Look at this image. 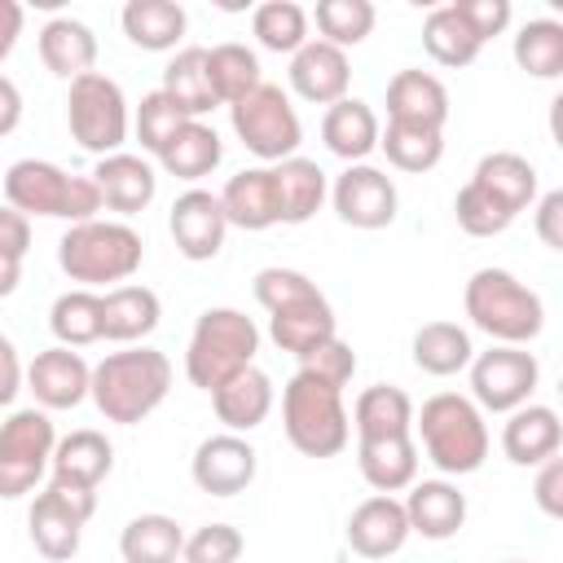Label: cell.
<instances>
[{
  "mask_svg": "<svg viewBox=\"0 0 563 563\" xmlns=\"http://www.w3.org/2000/svg\"><path fill=\"white\" fill-rule=\"evenodd\" d=\"M251 295L268 312V339L282 352L299 356V361L312 347H321V343H330L339 334V321H334L330 299L299 268H282V264L260 268L255 282H251Z\"/></svg>",
  "mask_w": 563,
  "mask_h": 563,
  "instance_id": "1",
  "label": "cell"
},
{
  "mask_svg": "<svg viewBox=\"0 0 563 563\" xmlns=\"http://www.w3.org/2000/svg\"><path fill=\"white\" fill-rule=\"evenodd\" d=\"M167 391H172V361L158 347L132 343L106 352L92 365V405L106 422L136 427L167 400Z\"/></svg>",
  "mask_w": 563,
  "mask_h": 563,
  "instance_id": "2",
  "label": "cell"
},
{
  "mask_svg": "<svg viewBox=\"0 0 563 563\" xmlns=\"http://www.w3.org/2000/svg\"><path fill=\"white\" fill-rule=\"evenodd\" d=\"M413 435L422 457L440 475H475L488 457V422L484 409L471 396L457 391H435L422 400L413 418Z\"/></svg>",
  "mask_w": 563,
  "mask_h": 563,
  "instance_id": "3",
  "label": "cell"
},
{
  "mask_svg": "<svg viewBox=\"0 0 563 563\" xmlns=\"http://www.w3.org/2000/svg\"><path fill=\"white\" fill-rule=\"evenodd\" d=\"M462 308L479 334L506 347H528L545 330V303L506 268H475L462 290Z\"/></svg>",
  "mask_w": 563,
  "mask_h": 563,
  "instance_id": "4",
  "label": "cell"
},
{
  "mask_svg": "<svg viewBox=\"0 0 563 563\" xmlns=\"http://www.w3.org/2000/svg\"><path fill=\"white\" fill-rule=\"evenodd\" d=\"M4 207L22 216H48L66 224H88L106 207L92 176H70L48 158H18L4 167Z\"/></svg>",
  "mask_w": 563,
  "mask_h": 563,
  "instance_id": "5",
  "label": "cell"
},
{
  "mask_svg": "<svg viewBox=\"0 0 563 563\" xmlns=\"http://www.w3.org/2000/svg\"><path fill=\"white\" fill-rule=\"evenodd\" d=\"M57 264L84 290L92 286H128V277L145 264V242L128 220H88L70 224L57 242Z\"/></svg>",
  "mask_w": 563,
  "mask_h": 563,
  "instance_id": "6",
  "label": "cell"
},
{
  "mask_svg": "<svg viewBox=\"0 0 563 563\" xmlns=\"http://www.w3.org/2000/svg\"><path fill=\"white\" fill-rule=\"evenodd\" d=\"M282 427L303 457H334L352 440L343 391L308 369H295L290 383L282 387Z\"/></svg>",
  "mask_w": 563,
  "mask_h": 563,
  "instance_id": "7",
  "label": "cell"
},
{
  "mask_svg": "<svg viewBox=\"0 0 563 563\" xmlns=\"http://www.w3.org/2000/svg\"><path fill=\"white\" fill-rule=\"evenodd\" d=\"M255 352H260V325L242 308H207L198 312L185 347V378L211 396L220 383L255 365Z\"/></svg>",
  "mask_w": 563,
  "mask_h": 563,
  "instance_id": "8",
  "label": "cell"
},
{
  "mask_svg": "<svg viewBox=\"0 0 563 563\" xmlns=\"http://www.w3.org/2000/svg\"><path fill=\"white\" fill-rule=\"evenodd\" d=\"M66 128H70V141L97 158L123 154V141L132 132V110L123 88L101 70L75 79L66 92Z\"/></svg>",
  "mask_w": 563,
  "mask_h": 563,
  "instance_id": "9",
  "label": "cell"
},
{
  "mask_svg": "<svg viewBox=\"0 0 563 563\" xmlns=\"http://www.w3.org/2000/svg\"><path fill=\"white\" fill-rule=\"evenodd\" d=\"M229 123H233V136L268 167L286 163L299 154V141H303V123L290 106V97L277 88V84H260L251 97H242L238 106H229Z\"/></svg>",
  "mask_w": 563,
  "mask_h": 563,
  "instance_id": "10",
  "label": "cell"
},
{
  "mask_svg": "<svg viewBox=\"0 0 563 563\" xmlns=\"http://www.w3.org/2000/svg\"><path fill=\"white\" fill-rule=\"evenodd\" d=\"M53 453H57V431L48 409H13L0 427V497L18 501L26 497L44 475H53Z\"/></svg>",
  "mask_w": 563,
  "mask_h": 563,
  "instance_id": "11",
  "label": "cell"
},
{
  "mask_svg": "<svg viewBox=\"0 0 563 563\" xmlns=\"http://www.w3.org/2000/svg\"><path fill=\"white\" fill-rule=\"evenodd\" d=\"M92 510H97V493H84V488L48 484L44 493H35L26 510V532L35 554H44L48 563H70L79 554L84 523L92 519Z\"/></svg>",
  "mask_w": 563,
  "mask_h": 563,
  "instance_id": "12",
  "label": "cell"
},
{
  "mask_svg": "<svg viewBox=\"0 0 563 563\" xmlns=\"http://www.w3.org/2000/svg\"><path fill=\"white\" fill-rule=\"evenodd\" d=\"M541 383V365L528 347L493 343L488 352H475L471 361V400L484 413H515L532 400Z\"/></svg>",
  "mask_w": 563,
  "mask_h": 563,
  "instance_id": "13",
  "label": "cell"
},
{
  "mask_svg": "<svg viewBox=\"0 0 563 563\" xmlns=\"http://www.w3.org/2000/svg\"><path fill=\"white\" fill-rule=\"evenodd\" d=\"M330 202H334V216L352 229H387L396 220V207H400V194H396V180L374 167V163H352L334 176L330 185Z\"/></svg>",
  "mask_w": 563,
  "mask_h": 563,
  "instance_id": "14",
  "label": "cell"
},
{
  "mask_svg": "<svg viewBox=\"0 0 563 563\" xmlns=\"http://www.w3.org/2000/svg\"><path fill=\"white\" fill-rule=\"evenodd\" d=\"M255 471H260V453L238 431L207 435L194 449V457H189V475H194V484L207 497H238V493H246L255 484Z\"/></svg>",
  "mask_w": 563,
  "mask_h": 563,
  "instance_id": "15",
  "label": "cell"
},
{
  "mask_svg": "<svg viewBox=\"0 0 563 563\" xmlns=\"http://www.w3.org/2000/svg\"><path fill=\"white\" fill-rule=\"evenodd\" d=\"M167 229H172V242H176V251H180L185 260H194V264L216 260L220 246H224V233H229V216H224L220 194L189 185V189L172 202Z\"/></svg>",
  "mask_w": 563,
  "mask_h": 563,
  "instance_id": "16",
  "label": "cell"
},
{
  "mask_svg": "<svg viewBox=\"0 0 563 563\" xmlns=\"http://www.w3.org/2000/svg\"><path fill=\"white\" fill-rule=\"evenodd\" d=\"M26 387L35 396L40 409H75L92 396V365L75 352V347H44L35 352V361L26 365Z\"/></svg>",
  "mask_w": 563,
  "mask_h": 563,
  "instance_id": "17",
  "label": "cell"
},
{
  "mask_svg": "<svg viewBox=\"0 0 563 563\" xmlns=\"http://www.w3.org/2000/svg\"><path fill=\"white\" fill-rule=\"evenodd\" d=\"M343 537H347L352 554H361V559H391V554H400L405 541L413 537L409 510H405L400 497L374 493V497H365V501L347 515Z\"/></svg>",
  "mask_w": 563,
  "mask_h": 563,
  "instance_id": "18",
  "label": "cell"
},
{
  "mask_svg": "<svg viewBox=\"0 0 563 563\" xmlns=\"http://www.w3.org/2000/svg\"><path fill=\"white\" fill-rule=\"evenodd\" d=\"M295 97L312 101V106H339L347 97V84H352V66H347V53L325 44L321 35L308 40L295 57H290V70H286Z\"/></svg>",
  "mask_w": 563,
  "mask_h": 563,
  "instance_id": "19",
  "label": "cell"
},
{
  "mask_svg": "<svg viewBox=\"0 0 563 563\" xmlns=\"http://www.w3.org/2000/svg\"><path fill=\"white\" fill-rule=\"evenodd\" d=\"M387 123L444 132L449 123V88L431 70H396L387 79Z\"/></svg>",
  "mask_w": 563,
  "mask_h": 563,
  "instance_id": "20",
  "label": "cell"
},
{
  "mask_svg": "<svg viewBox=\"0 0 563 563\" xmlns=\"http://www.w3.org/2000/svg\"><path fill=\"white\" fill-rule=\"evenodd\" d=\"M220 202H224V216L233 229L264 233V229L282 224V194H277L273 167H242L238 176L224 180Z\"/></svg>",
  "mask_w": 563,
  "mask_h": 563,
  "instance_id": "21",
  "label": "cell"
},
{
  "mask_svg": "<svg viewBox=\"0 0 563 563\" xmlns=\"http://www.w3.org/2000/svg\"><path fill=\"white\" fill-rule=\"evenodd\" d=\"M563 449V418L550 405H523L515 413H506L501 427V453L515 466H545L550 457H559Z\"/></svg>",
  "mask_w": 563,
  "mask_h": 563,
  "instance_id": "22",
  "label": "cell"
},
{
  "mask_svg": "<svg viewBox=\"0 0 563 563\" xmlns=\"http://www.w3.org/2000/svg\"><path fill=\"white\" fill-rule=\"evenodd\" d=\"M471 185L479 189V194H488L506 216H515L519 220V211H528V207H537V167L523 158V154H515V150H493V154H484L479 163H475V172H471Z\"/></svg>",
  "mask_w": 563,
  "mask_h": 563,
  "instance_id": "23",
  "label": "cell"
},
{
  "mask_svg": "<svg viewBox=\"0 0 563 563\" xmlns=\"http://www.w3.org/2000/svg\"><path fill=\"white\" fill-rule=\"evenodd\" d=\"M92 180H97V189L106 198V211H114L123 220L136 216V211H145L154 202V194H158L154 167L141 154H128V150L123 154H110V158H97Z\"/></svg>",
  "mask_w": 563,
  "mask_h": 563,
  "instance_id": "24",
  "label": "cell"
},
{
  "mask_svg": "<svg viewBox=\"0 0 563 563\" xmlns=\"http://www.w3.org/2000/svg\"><path fill=\"white\" fill-rule=\"evenodd\" d=\"M110 471H114V444H110L101 431L79 427V431H70V435H62V440H57L48 484L97 493V484H101Z\"/></svg>",
  "mask_w": 563,
  "mask_h": 563,
  "instance_id": "25",
  "label": "cell"
},
{
  "mask_svg": "<svg viewBox=\"0 0 563 563\" xmlns=\"http://www.w3.org/2000/svg\"><path fill=\"white\" fill-rule=\"evenodd\" d=\"M321 141H325V150H330L334 158H343V163L352 167V163H365V158L378 150L383 123H378V114H374L369 101L343 97L339 106H330V110L321 114Z\"/></svg>",
  "mask_w": 563,
  "mask_h": 563,
  "instance_id": "26",
  "label": "cell"
},
{
  "mask_svg": "<svg viewBox=\"0 0 563 563\" xmlns=\"http://www.w3.org/2000/svg\"><path fill=\"white\" fill-rule=\"evenodd\" d=\"M273 400H277L273 396V378L260 365H246L242 374H233L229 383H220L211 391L216 418L224 422V431H238V435L264 427V418L273 413Z\"/></svg>",
  "mask_w": 563,
  "mask_h": 563,
  "instance_id": "27",
  "label": "cell"
},
{
  "mask_svg": "<svg viewBox=\"0 0 563 563\" xmlns=\"http://www.w3.org/2000/svg\"><path fill=\"white\" fill-rule=\"evenodd\" d=\"M356 466L374 493H409L418 484V435L356 440Z\"/></svg>",
  "mask_w": 563,
  "mask_h": 563,
  "instance_id": "28",
  "label": "cell"
},
{
  "mask_svg": "<svg viewBox=\"0 0 563 563\" xmlns=\"http://www.w3.org/2000/svg\"><path fill=\"white\" fill-rule=\"evenodd\" d=\"M405 510H409V528L427 541H449L462 532L466 523V493L449 479H418L405 493Z\"/></svg>",
  "mask_w": 563,
  "mask_h": 563,
  "instance_id": "29",
  "label": "cell"
},
{
  "mask_svg": "<svg viewBox=\"0 0 563 563\" xmlns=\"http://www.w3.org/2000/svg\"><path fill=\"white\" fill-rule=\"evenodd\" d=\"M35 48H40L44 70H53V75L66 79V84L92 75V66H97V35H92V26H84L79 18H48V22L40 26Z\"/></svg>",
  "mask_w": 563,
  "mask_h": 563,
  "instance_id": "30",
  "label": "cell"
},
{
  "mask_svg": "<svg viewBox=\"0 0 563 563\" xmlns=\"http://www.w3.org/2000/svg\"><path fill=\"white\" fill-rule=\"evenodd\" d=\"M413 400L405 387H391V383H374L356 396L352 405V427H356V440H387V435H413Z\"/></svg>",
  "mask_w": 563,
  "mask_h": 563,
  "instance_id": "31",
  "label": "cell"
},
{
  "mask_svg": "<svg viewBox=\"0 0 563 563\" xmlns=\"http://www.w3.org/2000/svg\"><path fill=\"white\" fill-rule=\"evenodd\" d=\"M422 48L431 53V62H440V66H449V70H462V66H471V62L479 57L484 40H479V31L466 22V13L449 0V4H435V9L427 13V22H422Z\"/></svg>",
  "mask_w": 563,
  "mask_h": 563,
  "instance_id": "32",
  "label": "cell"
},
{
  "mask_svg": "<svg viewBox=\"0 0 563 563\" xmlns=\"http://www.w3.org/2000/svg\"><path fill=\"white\" fill-rule=\"evenodd\" d=\"M158 321H163V303L150 286L128 282V286L106 290V339L110 343L132 347V343L150 339L158 330Z\"/></svg>",
  "mask_w": 563,
  "mask_h": 563,
  "instance_id": "33",
  "label": "cell"
},
{
  "mask_svg": "<svg viewBox=\"0 0 563 563\" xmlns=\"http://www.w3.org/2000/svg\"><path fill=\"white\" fill-rule=\"evenodd\" d=\"M185 528L172 515H136L119 532V559L123 563H176L185 559Z\"/></svg>",
  "mask_w": 563,
  "mask_h": 563,
  "instance_id": "34",
  "label": "cell"
},
{
  "mask_svg": "<svg viewBox=\"0 0 563 563\" xmlns=\"http://www.w3.org/2000/svg\"><path fill=\"white\" fill-rule=\"evenodd\" d=\"M409 356L422 374L431 378H449L457 369H471L475 361V347H471V334L457 325V321H427L413 330V343H409Z\"/></svg>",
  "mask_w": 563,
  "mask_h": 563,
  "instance_id": "35",
  "label": "cell"
},
{
  "mask_svg": "<svg viewBox=\"0 0 563 563\" xmlns=\"http://www.w3.org/2000/svg\"><path fill=\"white\" fill-rule=\"evenodd\" d=\"M119 22H123V35L136 48H145V53L176 48L180 35H185V26H189V18H185V9L176 0H128L123 13H119Z\"/></svg>",
  "mask_w": 563,
  "mask_h": 563,
  "instance_id": "36",
  "label": "cell"
},
{
  "mask_svg": "<svg viewBox=\"0 0 563 563\" xmlns=\"http://www.w3.org/2000/svg\"><path fill=\"white\" fill-rule=\"evenodd\" d=\"M163 92L189 119L211 114L220 106V97H216V84H211V70H207V48H198V44L176 48V57L163 66Z\"/></svg>",
  "mask_w": 563,
  "mask_h": 563,
  "instance_id": "37",
  "label": "cell"
},
{
  "mask_svg": "<svg viewBox=\"0 0 563 563\" xmlns=\"http://www.w3.org/2000/svg\"><path fill=\"white\" fill-rule=\"evenodd\" d=\"M48 330L62 347H88L97 339H106V295L97 290H62L48 308Z\"/></svg>",
  "mask_w": 563,
  "mask_h": 563,
  "instance_id": "38",
  "label": "cell"
},
{
  "mask_svg": "<svg viewBox=\"0 0 563 563\" xmlns=\"http://www.w3.org/2000/svg\"><path fill=\"white\" fill-rule=\"evenodd\" d=\"M220 158H224L220 132H216V128H207L202 119H189V123L176 132V141L158 154V167H163L167 176H176V180L198 185L202 176H211V172L220 167Z\"/></svg>",
  "mask_w": 563,
  "mask_h": 563,
  "instance_id": "39",
  "label": "cell"
},
{
  "mask_svg": "<svg viewBox=\"0 0 563 563\" xmlns=\"http://www.w3.org/2000/svg\"><path fill=\"white\" fill-rule=\"evenodd\" d=\"M277 172V194H282V224H308L321 202L330 198V180L321 172V163L295 154L286 163L273 167Z\"/></svg>",
  "mask_w": 563,
  "mask_h": 563,
  "instance_id": "40",
  "label": "cell"
},
{
  "mask_svg": "<svg viewBox=\"0 0 563 563\" xmlns=\"http://www.w3.org/2000/svg\"><path fill=\"white\" fill-rule=\"evenodd\" d=\"M510 53H515V66L528 70L532 79H559L563 75V22L559 18L523 22Z\"/></svg>",
  "mask_w": 563,
  "mask_h": 563,
  "instance_id": "41",
  "label": "cell"
},
{
  "mask_svg": "<svg viewBox=\"0 0 563 563\" xmlns=\"http://www.w3.org/2000/svg\"><path fill=\"white\" fill-rule=\"evenodd\" d=\"M207 70H211V84H216L220 106H238L242 97H251V92L264 84L260 57H255L246 44H233V40L207 48Z\"/></svg>",
  "mask_w": 563,
  "mask_h": 563,
  "instance_id": "42",
  "label": "cell"
},
{
  "mask_svg": "<svg viewBox=\"0 0 563 563\" xmlns=\"http://www.w3.org/2000/svg\"><path fill=\"white\" fill-rule=\"evenodd\" d=\"M251 31L268 53H299L312 35H308V13L295 0H264L251 9Z\"/></svg>",
  "mask_w": 563,
  "mask_h": 563,
  "instance_id": "43",
  "label": "cell"
},
{
  "mask_svg": "<svg viewBox=\"0 0 563 563\" xmlns=\"http://www.w3.org/2000/svg\"><path fill=\"white\" fill-rule=\"evenodd\" d=\"M378 150L387 154V163H391L396 172L422 176V172H431V167L444 158V132H422V128L387 123V128H383V141H378Z\"/></svg>",
  "mask_w": 563,
  "mask_h": 563,
  "instance_id": "44",
  "label": "cell"
},
{
  "mask_svg": "<svg viewBox=\"0 0 563 563\" xmlns=\"http://www.w3.org/2000/svg\"><path fill=\"white\" fill-rule=\"evenodd\" d=\"M312 18H317L321 40L347 53V48H356V44L374 31V18H378V13H374L369 0H317Z\"/></svg>",
  "mask_w": 563,
  "mask_h": 563,
  "instance_id": "45",
  "label": "cell"
},
{
  "mask_svg": "<svg viewBox=\"0 0 563 563\" xmlns=\"http://www.w3.org/2000/svg\"><path fill=\"white\" fill-rule=\"evenodd\" d=\"M189 123V114L163 92V88H154V92H145L141 97V106H136V114H132V132H136V141H141V150L145 154H163L172 141H176V132Z\"/></svg>",
  "mask_w": 563,
  "mask_h": 563,
  "instance_id": "46",
  "label": "cell"
},
{
  "mask_svg": "<svg viewBox=\"0 0 563 563\" xmlns=\"http://www.w3.org/2000/svg\"><path fill=\"white\" fill-rule=\"evenodd\" d=\"M453 216H457V229H462L466 238H497V233H506V229L515 224V216H506V211H501L488 194H479L471 180L457 189Z\"/></svg>",
  "mask_w": 563,
  "mask_h": 563,
  "instance_id": "47",
  "label": "cell"
},
{
  "mask_svg": "<svg viewBox=\"0 0 563 563\" xmlns=\"http://www.w3.org/2000/svg\"><path fill=\"white\" fill-rule=\"evenodd\" d=\"M26 246H31V216L4 207L0 211V295H13L18 290Z\"/></svg>",
  "mask_w": 563,
  "mask_h": 563,
  "instance_id": "48",
  "label": "cell"
},
{
  "mask_svg": "<svg viewBox=\"0 0 563 563\" xmlns=\"http://www.w3.org/2000/svg\"><path fill=\"white\" fill-rule=\"evenodd\" d=\"M242 550H246V541L233 523H202L198 532H189L180 563H238Z\"/></svg>",
  "mask_w": 563,
  "mask_h": 563,
  "instance_id": "49",
  "label": "cell"
},
{
  "mask_svg": "<svg viewBox=\"0 0 563 563\" xmlns=\"http://www.w3.org/2000/svg\"><path fill=\"white\" fill-rule=\"evenodd\" d=\"M299 369H308V374H317V378H325L330 387H347L352 383V374H356V352H352V343H343L339 334L330 339V343H321V347H312L303 361H299Z\"/></svg>",
  "mask_w": 563,
  "mask_h": 563,
  "instance_id": "50",
  "label": "cell"
},
{
  "mask_svg": "<svg viewBox=\"0 0 563 563\" xmlns=\"http://www.w3.org/2000/svg\"><path fill=\"white\" fill-rule=\"evenodd\" d=\"M462 13H466V22L479 31V40L488 44L493 35H501L506 26H510V0H453Z\"/></svg>",
  "mask_w": 563,
  "mask_h": 563,
  "instance_id": "51",
  "label": "cell"
},
{
  "mask_svg": "<svg viewBox=\"0 0 563 563\" xmlns=\"http://www.w3.org/2000/svg\"><path fill=\"white\" fill-rule=\"evenodd\" d=\"M532 229H537V238H541L550 251L563 255V189H550V194L537 198V207H532Z\"/></svg>",
  "mask_w": 563,
  "mask_h": 563,
  "instance_id": "52",
  "label": "cell"
},
{
  "mask_svg": "<svg viewBox=\"0 0 563 563\" xmlns=\"http://www.w3.org/2000/svg\"><path fill=\"white\" fill-rule=\"evenodd\" d=\"M532 501H537V510H541V515L563 519V457H550L545 466H537Z\"/></svg>",
  "mask_w": 563,
  "mask_h": 563,
  "instance_id": "53",
  "label": "cell"
},
{
  "mask_svg": "<svg viewBox=\"0 0 563 563\" xmlns=\"http://www.w3.org/2000/svg\"><path fill=\"white\" fill-rule=\"evenodd\" d=\"M0 361H4V383H0V400L9 405V400H13L18 391H22V387H18V383H22V369H18V347H13V339H0Z\"/></svg>",
  "mask_w": 563,
  "mask_h": 563,
  "instance_id": "54",
  "label": "cell"
},
{
  "mask_svg": "<svg viewBox=\"0 0 563 563\" xmlns=\"http://www.w3.org/2000/svg\"><path fill=\"white\" fill-rule=\"evenodd\" d=\"M0 97H4V119H0V132L9 136V132L18 128V110H22V101H18V84H13L9 75L0 79Z\"/></svg>",
  "mask_w": 563,
  "mask_h": 563,
  "instance_id": "55",
  "label": "cell"
},
{
  "mask_svg": "<svg viewBox=\"0 0 563 563\" xmlns=\"http://www.w3.org/2000/svg\"><path fill=\"white\" fill-rule=\"evenodd\" d=\"M0 13H4V44H0V57H9V48H13V40H18V26H22V4H18V0H4Z\"/></svg>",
  "mask_w": 563,
  "mask_h": 563,
  "instance_id": "56",
  "label": "cell"
},
{
  "mask_svg": "<svg viewBox=\"0 0 563 563\" xmlns=\"http://www.w3.org/2000/svg\"><path fill=\"white\" fill-rule=\"evenodd\" d=\"M545 123H550V141L563 150V92H554V101H550V114H545Z\"/></svg>",
  "mask_w": 563,
  "mask_h": 563,
  "instance_id": "57",
  "label": "cell"
},
{
  "mask_svg": "<svg viewBox=\"0 0 563 563\" xmlns=\"http://www.w3.org/2000/svg\"><path fill=\"white\" fill-rule=\"evenodd\" d=\"M559 400H563V374H559Z\"/></svg>",
  "mask_w": 563,
  "mask_h": 563,
  "instance_id": "58",
  "label": "cell"
},
{
  "mask_svg": "<svg viewBox=\"0 0 563 563\" xmlns=\"http://www.w3.org/2000/svg\"><path fill=\"white\" fill-rule=\"evenodd\" d=\"M506 563H523V559H506Z\"/></svg>",
  "mask_w": 563,
  "mask_h": 563,
  "instance_id": "59",
  "label": "cell"
}]
</instances>
